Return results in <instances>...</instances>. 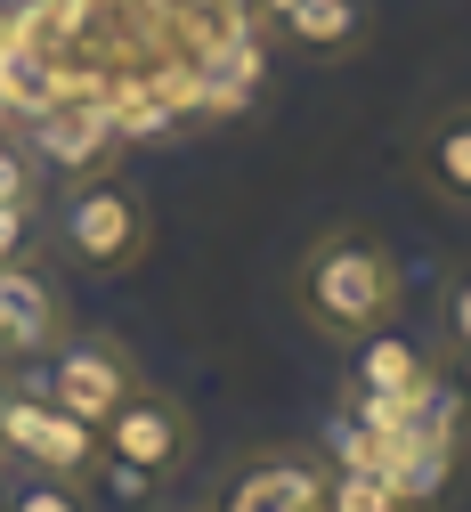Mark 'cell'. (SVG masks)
<instances>
[{"mask_svg": "<svg viewBox=\"0 0 471 512\" xmlns=\"http://www.w3.org/2000/svg\"><path fill=\"white\" fill-rule=\"evenodd\" d=\"M0 512H98V496L65 472H17L0 480Z\"/></svg>", "mask_w": 471, "mask_h": 512, "instance_id": "cell-12", "label": "cell"}, {"mask_svg": "<svg viewBox=\"0 0 471 512\" xmlns=\"http://www.w3.org/2000/svg\"><path fill=\"white\" fill-rule=\"evenodd\" d=\"M358 358H350V407L366 415V423H390L398 407H415L431 382H439V366L423 358V342H407V334H390V326H374V334H358L350 342Z\"/></svg>", "mask_w": 471, "mask_h": 512, "instance_id": "cell-8", "label": "cell"}, {"mask_svg": "<svg viewBox=\"0 0 471 512\" xmlns=\"http://www.w3.org/2000/svg\"><path fill=\"white\" fill-rule=\"evenodd\" d=\"M325 512H415L374 464H333V488H325Z\"/></svg>", "mask_w": 471, "mask_h": 512, "instance_id": "cell-13", "label": "cell"}, {"mask_svg": "<svg viewBox=\"0 0 471 512\" xmlns=\"http://www.w3.org/2000/svg\"><path fill=\"white\" fill-rule=\"evenodd\" d=\"M415 179L431 187L447 212L471 220V98L423 114V131H415Z\"/></svg>", "mask_w": 471, "mask_h": 512, "instance_id": "cell-11", "label": "cell"}, {"mask_svg": "<svg viewBox=\"0 0 471 512\" xmlns=\"http://www.w3.org/2000/svg\"><path fill=\"white\" fill-rule=\"evenodd\" d=\"M398 301H407V269L398 252L366 228H325L301 252V317L325 342H358L374 326H390Z\"/></svg>", "mask_w": 471, "mask_h": 512, "instance_id": "cell-1", "label": "cell"}, {"mask_svg": "<svg viewBox=\"0 0 471 512\" xmlns=\"http://www.w3.org/2000/svg\"><path fill=\"white\" fill-rule=\"evenodd\" d=\"M439 342L447 350H471V269H455L447 293H439Z\"/></svg>", "mask_w": 471, "mask_h": 512, "instance_id": "cell-14", "label": "cell"}, {"mask_svg": "<svg viewBox=\"0 0 471 512\" xmlns=\"http://www.w3.org/2000/svg\"><path fill=\"white\" fill-rule=\"evenodd\" d=\"M325 488H333V464L317 447H252L220 472L204 512H325Z\"/></svg>", "mask_w": 471, "mask_h": 512, "instance_id": "cell-6", "label": "cell"}, {"mask_svg": "<svg viewBox=\"0 0 471 512\" xmlns=\"http://www.w3.org/2000/svg\"><path fill=\"white\" fill-rule=\"evenodd\" d=\"M139 358H130L114 334H74V326H65L57 334V350L33 366V391H49L65 415H82V423H106L130 391H139Z\"/></svg>", "mask_w": 471, "mask_h": 512, "instance_id": "cell-5", "label": "cell"}, {"mask_svg": "<svg viewBox=\"0 0 471 512\" xmlns=\"http://www.w3.org/2000/svg\"><path fill=\"white\" fill-rule=\"evenodd\" d=\"M49 228H57V244H65V261L90 269V277L139 269L147 244H155V212H147V196H139L122 171L65 179V196H57V220H49Z\"/></svg>", "mask_w": 471, "mask_h": 512, "instance_id": "cell-2", "label": "cell"}, {"mask_svg": "<svg viewBox=\"0 0 471 512\" xmlns=\"http://www.w3.org/2000/svg\"><path fill=\"white\" fill-rule=\"evenodd\" d=\"M33 171H41V163H33L17 139H0V204H9V196H33Z\"/></svg>", "mask_w": 471, "mask_h": 512, "instance_id": "cell-16", "label": "cell"}, {"mask_svg": "<svg viewBox=\"0 0 471 512\" xmlns=\"http://www.w3.org/2000/svg\"><path fill=\"white\" fill-rule=\"evenodd\" d=\"M9 114H17V106H9V98H0V122H9Z\"/></svg>", "mask_w": 471, "mask_h": 512, "instance_id": "cell-19", "label": "cell"}, {"mask_svg": "<svg viewBox=\"0 0 471 512\" xmlns=\"http://www.w3.org/2000/svg\"><path fill=\"white\" fill-rule=\"evenodd\" d=\"M0 456H9V472H65V480H90V472L106 464V439H98V423L65 415L49 391L9 382V407H0Z\"/></svg>", "mask_w": 471, "mask_h": 512, "instance_id": "cell-4", "label": "cell"}, {"mask_svg": "<svg viewBox=\"0 0 471 512\" xmlns=\"http://www.w3.org/2000/svg\"><path fill=\"white\" fill-rule=\"evenodd\" d=\"M33 236H41V204L33 196H9V204H0V261H25Z\"/></svg>", "mask_w": 471, "mask_h": 512, "instance_id": "cell-15", "label": "cell"}, {"mask_svg": "<svg viewBox=\"0 0 471 512\" xmlns=\"http://www.w3.org/2000/svg\"><path fill=\"white\" fill-rule=\"evenodd\" d=\"M171 512H204V504H171Z\"/></svg>", "mask_w": 471, "mask_h": 512, "instance_id": "cell-20", "label": "cell"}, {"mask_svg": "<svg viewBox=\"0 0 471 512\" xmlns=\"http://www.w3.org/2000/svg\"><path fill=\"white\" fill-rule=\"evenodd\" d=\"M65 334V293L33 261H0V366H41Z\"/></svg>", "mask_w": 471, "mask_h": 512, "instance_id": "cell-9", "label": "cell"}, {"mask_svg": "<svg viewBox=\"0 0 471 512\" xmlns=\"http://www.w3.org/2000/svg\"><path fill=\"white\" fill-rule=\"evenodd\" d=\"M25 122H33V131H25V155H33V163H49V171H65V179L114 171V155H122V122H114V106H106V98L57 90V98H41Z\"/></svg>", "mask_w": 471, "mask_h": 512, "instance_id": "cell-7", "label": "cell"}, {"mask_svg": "<svg viewBox=\"0 0 471 512\" xmlns=\"http://www.w3.org/2000/svg\"><path fill=\"white\" fill-rule=\"evenodd\" d=\"M252 17L277 33L285 49H301V57H350L374 33L358 0H252Z\"/></svg>", "mask_w": 471, "mask_h": 512, "instance_id": "cell-10", "label": "cell"}, {"mask_svg": "<svg viewBox=\"0 0 471 512\" xmlns=\"http://www.w3.org/2000/svg\"><path fill=\"white\" fill-rule=\"evenodd\" d=\"M447 391H455V407L471 415V350H447Z\"/></svg>", "mask_w": 471, "mask_h": 512, "instance_id": "cell-17", "label": "cell"}, {"mask_svg": "<svg viewBox=\"0 0 471 512\" xmlns=\"http://www.w3.org/2000/svg\"><path fill=\"white\" fill-rule=\"evenodd\" d=\"M0 407H9V382H0ZM0 472H9V456H0Z\"/></svg>", "mask_w": 471, "mask_h": 512, "instance_id": "cell-18", "label": "cell"}, {"mask_svg": "<svg viewBox=\"0 0 471 512\" xmlns=\"http://www.w3.org/2000/svg\"><path fill=\"white\" fill-rule=\"evenodd\" d=\"M98 439H106V464H98V472H114L122 496H147V488H163V480L187 472V456H195V415H187L171 391L139 382V391L98 423Z\"/></svg>", "mask_w": 471, "mask_h": 512, "instance_id": "cell-3", "label": "cell"}, {"mask_svg": "<svg viewBox=\"0 0 471 512\" xmlns=\"http://www.w3.org/2000/svg\"><path fill=\"white\" fill-rule=\"evenodd\" d=\"M0 480H9V472H0Z\"/></svg>", "mask_w": 471, "mask_h": 512, "instance_id": "cell-21", "label": "cell"}]
</instances>
